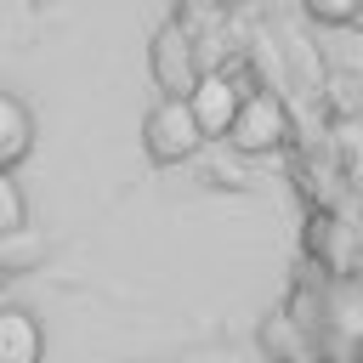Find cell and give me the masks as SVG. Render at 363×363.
<instances>
[{"mask_svg":"<svg viewBox=\"0 0 363 363\" xmlns=\"http://www.w3.org/2000/svg\"><path fill=\"white\" fill-rule=\"evenodd\" d=\"M142 147H147L153 164H182V159H193V153L204 147V130H199V119H193V102L159 96L153 113L142 119Z\"/></svg>","mask_w":363,"mask_h":363,"instance_id":"obj_1","label":"cell"},{"mask_svg":"<svg viewBox=\"0 0 363 363\" xmlns=\"http://www.w3.org/2000/svg\"><path fill=\"white\" fill-rule=\"evenodd\" d=\"M284 142H289V113H284V102H278L272 91H250L244 108H238V119H233V130H227V147H238V153H272V147H284Z\"/></svg>","mask_w":363,"mask_h":363,"instance_id":"obj_2","label":"cell"},{"mask_svg":"<svg viewBox=\"0 0 363 363\" xmlns=\"http://www.w3.org/2000/svg\"><path fill=\"white\" fill-rule=\"evenodd\" d=\"M153 79H159V91H164L170 102H187L193 85L204 79L199 62H193V34H187L182 23H164V28L153 34Z\"/></svg>","mask_w":363,"mask_h":363,"instance_id":"obj_3","label":"cell"},{"mask_svg":"<svg viewBox=\"0 0 363 363\" xmlns=\"http://www.w3.org/2000/svg\"><path fill=\"white\" fill-rule=\"evenodd\" d=\"M244 96H250V91H244L227 68H210V74L193 85V96H187V102H193V119H199L204 142H210V136H221V142H227V130H233V119H238Z\"/></svg>","mask_w":363,"mask_h":363,"instance_id":"obj_4","label":"cell"},{"mask_svg":"<svg viewBox=\"0 0 363 363\" xmlns=\"http://www.w3.org/2000/svg\"><path fill=\"white\" fill-rule=\"evenodd\" d=\"M261 352L272 363H318V335L295 318V312H272L261 323Z\"/></svg>","mask_w":363,"mask_h":363,"instance_id":"obj_5","label":"cell"},{"mask_svg":"<svg viewBox=\"0 0 363 363\" xmlns=\"http://www.w3.org/2000/svg\"><path fill=\"white\" fill-rule=\"evenodd\" d=\"M28 153H34V113L23 96L0 91V176H11Z\"/></svg>","mask_w":363,"mask_h":363,"instance_id":"obj_6","label":"cell"},{"mask_svg":"<svg viewBox=\"0 0 363 363\" xmlns=\"http://www.w3.org/2000/svg\"><path fill=\"white\" fill-rule=\"evenodd\" d=\"M45 335L28 306H0V363H40Z\"/></svg>","mask_w":363,"mask_h":363,"instance_id":"obj_7","label":"cell"},{"mask_svg":"<svg viewBox=\"0 0 363 363\" xmlns=\"http://www.w3.org/2000/svg\"><path fill=\"white\" fill-rule=\"evenodd\" d=\"M301 6H306V17L323 23V28H346V23L363 17V0H301Z\"/></svg>","mask_w":363,"mask_h":363,"instance_id":"obj_8","label":"cell"},{"mask_svg":"<svg viewBox=\"0 0 363 363\" xmlns=\"http://www.w3.org/2000/svg\"><path fill=\"white\" fill-rule=\"evenodd\" d=\"M28 221V204H23V187L11 176H0V238H17Z\"/></svg>","mask_w":363,"mask_h":363,"instance_id":"obj_9","label":"cell"},{"mask_svg":"<svg viewBox=\"0 0 363 363\" xmlns=\"http://www.w3.org/2000/svg\"><path fill=\"white\" fill-rule=\"evenodd\" d=\"M187 6H199V11H227L233 0H187Z\"/></svg>","mask_w":363,"mask_h":363,"instance_id":"obj_10","label":"cell"},{"mask_svg":"<svg viewBox=\"0 0 363 363\" xmlns=\"http://www.w3.org/2000/svg\"><path fill=\"white\" fill-rule=\"evenodd\" d=\"M6 278H11V267H6V261H0V289H6Z\"/></svg>","mask_w":363,"mask_h":363,"instance_id":"obj_11","label":"cell"},{"mask_svg":"<svg viewBox=\"0 0 363 363\" xmlns=\"http://www.w3.org/2000/svg\"><path fill=\"white\" fill-rule=\"evenodd\" d=\"M352 363H363V340H357V357H352Z\"/></svg>","mask_w":363,"mask_h":363,"instance_id":"obj_12","label":"cell"}]
</instances>
